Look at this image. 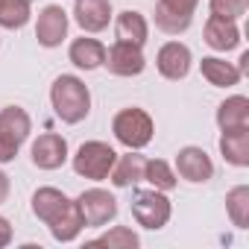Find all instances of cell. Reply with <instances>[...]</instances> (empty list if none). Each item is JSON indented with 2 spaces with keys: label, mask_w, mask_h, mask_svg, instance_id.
Listing matches in <instances>:
<instances>
[{
  "label": "cell",
  "mask_w": 249,
  "mask_h": 249,
  "mask_svg": "<svg viewBox=\"0 0 249 249\" xmlns=\"http://www.w3.org/2000/svg\"><path fill=\"white\" fill-rule=\"evenodd\" d=\"M103 68H108V73H114V76H141L144 68H147L144 47L126 44V41H114V44L106 50Z\"/></svg>",
  "instance_id": "cell-8"
},
{
  "label": "cell",
  "mask_w": 249,
  "mask_h": 249,
  "mask_svg": "<svg viewBox=\"0 0 249 249\" xmlns=\"http://www.w3.org/2000/svg\"><path fill=\"white\" fill-rule=\"evenodd\" d=\"M73 199L65 194V191H59V188H38L36 194H33V214L44 223V226H50L68 205H71Z\"/></svg>",
  "instance_id": "cell-19"
},
{
  "label": "cell",
  "mask_w": 249,
  "mask_h": 249,
  "mask_svg": "<svg viewBox=\"0 0 249 249\" xmlns=\"http://www.w3.org/2000/svg\"><path fill=\"white\" fill-rule=\"evenodd\" d=\"M50 106L62 123L76 126V123H82L91 114V91L79 76L62 73L50 85Z\"/></svg>",
  "instance_id": "cell-1"
},
{
  "label": "cell",
  "mask_w": 249,
  "mask_h": 249,
  "mask_svg": "<svg viewBox=\"0 0 249 249\" xmlns=\"http://www.w3.org/2000/svg\"><path fill=\"white\" fill-rule=\"evenodd\" d=\"M217 126L220 129H237V126H249V97L243 94H231L217 106Z\"/></svg>",
  "instance_id": "cell-21"
},
{
  "label": "cell",
  "mask_w": 249,
  "mask_h": 249,
  "mask_svg": "<svg viewBox=\"0 0 249 249\" xmlns=\"http://www.w3.org/2000/svg\"><path fill=\"white\" fill-rule=\"evenodd\" d=\"M199 0H159L156 3V27L167 36H182L194 24V12Z\"/></svg>",
  "instance_id": "cell-7"
},
{
  "label": "cell",
  "mask_w": 249,
  "mask_h": 249,
  "mask_svg": "<svg viewBox=\"0 0 249 249\" xmlns=\"http://www.w3.org/2000/svg\"><path fill=\"white\" fill-rule=\"evenodd\" d=\"M12 234H15V231H12V223L0 214V249H6V246L12 243Z\"/></svg>",
  "instance_id": "cell-28"
},
{
  "label": "cell",
  "mask_w": 249,
  "mask_h": 249,
  "mask_svg": "<svg viewBox=\"0 0 249 249\" xmlns=\"http://www.w3.org/2000/svg\"><path fill=\"white\" fill-rule=\"evenodd\" d=\"M144 182H150V188L167 194V191H173V188L179 185V176H176V170H173L170 161H164V159H147Z\"/></svg>",
  "instance_id": "cell-23"
},
{
  "label": "cell",
  "mask_w": 249,
  "mask_h": 249,
  "mask_svg": "<svg viewBox=\"0 0 249 249\" xmlns=\"http://www.w3.org/2000/svg\"><path fill=\"white\" fill-rule=\"evenodd\" d=\"M111 18H114L111 0H76V3H73V21L88 36L103 33L111 24Z\"/></svg>",
  "instance_id": "cell-13"
},
{
  "label": "cell",
  "mask_w": 249,
  "mask_h": 249,
  "mask_svg": "<svg viewBox=\"0 0 249 249\" xmlns=\"http://www.w3.org/2000/svg\"><path fill=\"white\" fill-rule=\"evenodd\" d=\"M111 21H114V36H117V41L138 44V47L147 44V38H150V21H147L138 9H123V12H117Z\"/></svg>",
  "instance_id": "cell-14"
},
{
  "label": "cell",
  "mask_w": 249,
  "mask_h": 249,
  "mask_svg": "<svg viewBox=\"0 0 249 249\" xmlns=\"http://www.w3.org/2000/svg\"><path fill=\"white\" fill-rule=\"evenodd\" d=\"M220 156L231 167H249V126L220 129Z\"/></svg>",
  "instance_id": "cell-15"
},
{
  "label": "cell",
  "mask_w": 249,
  "mask_h": 249,
  "mask_svg": "<svg viewBox=\"0 0 249 249\" xmlns=\"http://www.w3.org/2000/svg\"><path fill=\"white\" fill-rule=\"evenodd\" d=\"M88 246H108V249H138L141 237L138 231H132L129 226H111L108 231L97 234L94 240H88Z\"/></svg>",
  "instance_id": "cell-25"
},
{
  "label": "cell",
  "mask_w": 249,
  "mask_h": 249,
  "mask_svg": "<svg viewBox=\"0 0 249 249\" xmlns=\"http://www.w3.org/2000/svg\"><path fill=\"white\" fill-rule=\"evenodd\" d=\"M30 156H33V164L38 170H59L71 159V150H68V141L59 132H44L33 141Z\"/></svg>",
  "instance_id": "cell-12"
},
{
  "label": "cell",
  "mask_w": 249,
  "mask_h": 249,
  "mask_svg": "<svg viewBox=\"0 0 249 249\" xmlns=\"http://www.w3.org/2000/svg\"><path fill=\"white\" fill-rule=\"evenodd\" d=\"M111 132H114L117 144H123L126 150H144L156 135V123L147 108L129 106V108H120L111 117Z\"/></svg>",
  "instance_id": "cell-2"
},
{
  "label": "cell",
  "mask_w": 249,
  "mask_h": 249,
  "mask_svg": "<svg viewBox=\"0 0 249 249\" xmlns=\"http://www.w3.org/2000/svg\"><path fill=\"white\" fill-rule=\"evenodd\" d=\"M30 132H33V120H30L27 108H21V106L0 108V164H9L18 159Z\"/></svg>",
  "instance_id": "cell-3"
},
{
  "label": "cell",
  "mask_w": 249,
  "mask_h": 249,
  "mask_svg": "<svg viewBox=\"0 0 249 249\" xmlns=\"http://www.w3.org/2000/svg\"><path fill=\"white\" fill-rule=\"evenodd\" d=\"M191 65H194V53L188 44L182 41H164L156 53V68L164 79L170 82H179L191 73Z\"/></svg>",
  "instance_id": "cell-11"
},
{
  "label": "cell",
  "mask_w": 249,
  "mask_h": 249,
  "mask_svg": "<svg viewBox=\"0 0 249 249\" xmlns=\"http://www.w3.org/2000/svg\"><path fill=\"white\" fill-rule=\"evenodd\" d=\"M205 44L217 53H229L240 44V27L237 21H226L217 15H208L205 21Z\"/></svg>",
  "instance_id": "cell-17"
},
{
  "label": "cell",
  "mask_w": 249,
  "mask_h": 249,
  "mask_svg": "<svg viewBox=\"0 0 249 249\" xmlns=\"http://www.w3.org/2000/svg\"><path fill=\"white\" fill-rule=\"evenodd\" d=\"M170 214H173V205L164 196V191L147 188V191L132 194V217H135V223L141 229L159 231V229H164L170 223Z\"/></svg>",
  "instance_id": "cell-5"
},
{
  "label": "cell",
  "mask_w": 249,
  "mask_h": 249,
  "mask_svg": "<svg viewBox=\"0 0 249 249\" xmlns=\"http://www.w3.org/2000/svg\"><path fill=\"white\" fill-rule=\"evenodd\" d=\"M144 167H147V159L138 150H129L126 156H117L114 159L108 182L114 188H135L138 182H144Z\"/></svg>",
  "instance_id": "cell-16"
},
{
  "label": "cell",
  "mask_w": 249,
  "mask_h": 249,
  "mask_svg": "<svg viewBox=\"0 0 249 249\" xmlns=\"http://www.w3.org/2000/svg\"><path fill=\"white\" fill-rule=\"evenodd\" d=\"M30 3H33V0H30Z\"/></svg>",
  "instance_id": "cell-31"
},
{
  "label": "cell",
  "mask_w": 249,
  "mask_h": 249,
  "mask_svg": "<svg viewBox=\"0 0 249 249\" xmlns=\"http://www.w3.org/2000/svg\"><path fill=\"white\" fill-rule=\"evenodd\" d=\"M30 18V0H0V27L3 30H24Z\"/></svg>",
  "instance_id": "cell-26"
},
{
  "label": "cell",
  "mask_w": 249,
  "mask_h": 249,
  "mask_svg": "<svg viewBox=\"0 0 249 249\" xmlns=\"http://www.w3.org/2000/svg\"><path fill=\"white\" fill-rule=\"evenodd\" d=\"M208 9H211V15H217V18L240 21V18L249 12V0H208Z\"/></svg>",
  "instance_id": "cell-27"
},
{
  "label": "cell",
  "mask_w": 249,
  "mask_h": 249,
  "mask_svg": "<svg viewBox=\"0 0 249 249\" xmlns=\"http://www.w3.org/2000/svg\"><path fill=\"white\" fill-rule=\"evenodd\" d=\"M237 68H240V73H246V71H249V53H240V62H237Z\"/></svg>",
  "instance_id": "cell-30"
},
{
  "label": "cell",
  "mask_w": 249,
  "mask_h": 249,
  "mask_svg": "<svg viewBox=\"0 0 249 249\" xmlns=\"http://www.w3.org/2000/svg\"><path fill=\"white\" fill-rule=\"evenodd\" d=\"M82 229H85V220H82V214H79V205H76V199L47 226V231L53 234V240H59V243H73L79 234H82Z\"/></svg>",
  "instance_id": "cell-22"
},
{
  "label": "cell",
  "mask_w": 249,
  "mask_h": 249,
  "mask_svg": "<svg viewBox=\"0 0 249 249\" xmlns=\"http://www.w3.org/2000/svg\"><path fill=\"white\" fill-rule=\"evenodd\" d=\"M9 191H12V182H9V176L3 170H0V205L9 199Z\"/></svg>",
  "instance_id": "cell-29"
},
{
  "label": "cell",
  "mask_w": 249,
  "mask_h": 249,
  "mask_svg": "<svg viewBox=\"0 0 249 249\" xmlns=\"http://www.w3.org/2000/svg\"><path fill=\"white\" fill-rule=\"evenodd\" d=\"M68 27H71V18L68 12L59 6V3H50L38 12V21H36V38L41 47L53 50V47H62V41L68 38Z\"/></svg>",
  "instance_id": "cell-10"
},
{
  "label": "cell",
  "mask_w": 249,
  "mask_h": 249,
  "mask_svg": "<svg viewBox=\"0 0 249 249\" xmlns=\"http://www.w3.org/2000/svg\"><path fill=\"white\" fill-rule=\"evenodd\" d=\"M199 73H202L205 82L214 85V88H234V85L243 79L240 68L231 65V62H226V59H220V56H205V59L199 62Z\"/></svg>",
  "instance_id": "cell-20"
},
{
  "label": "cell",
  "mask_w": 249,
  "mask_h": 249,
  "mask_svg": "<svg viewBox=\"0 0 249 249\" xmlns=\"http://www.w3.org/2000/svg\"><path fill=\"white\" fill-rule=\"evenodd\" d=\"M226 214L234 229H249V185H234L226 194Z\"/></svg>",
  "instance_id": "cell-24"
},
{
  "label": "cell",
  "mask_w": 249,
  "mask_h": 249,
  "mask_svg": "<svg viewBox=\"0 0 249 249\" xmlns=\"http://www.w3.org/2000/svg\"><path fill=\"white\" fill-rule=\"evenodd\" d=\"M114 147H108L106 141H85L76 153H73V173L82 176V179H91V182H103L108 179L111 167H114Z\"/></svg>",
  "instance_id": "cell-4"
},
{
  "label": "cell",
  "mask_w": 249,
  "mask_h": 249,
  "mask_svg": "<svg viewBox=\"0 0 249 249\" xmlns=\"http://www.w3.org/2000/svg\"><path fill=\"white\" fill-rule=\"evenodd\" d=\"M173 170H176L179 179H185L191 185H205L214 176V161H211V156L202 147L188 144V147H182L176 153V167Z\"/></svg>",
  "instance_id": "cell-9"
},
{
  "label": "cell",
  "mask_w": 249,
  "mask_h": 249,
  "mask_svg": "<svg viewBox=\"0 0 249 249\" xmlns=\"http://www.w3.org/2000/svg\"><path fill=\"white\" fill-rule=\"evenodd\" d=\"M68 59L73 62V68H79V71H97V68H103V62H106V44L103 41H97V38H88V36H82V38H73L71 41V47H68Z\"/></svg>",
  "instance_id": "cell-18"
},
{
  "label": "cell",
  "mask_w": 249,
  "mask_h": 249,
  "mask_svg": "<svg viewBox=\"0 0 249 249\" xmlns=\"http://www.w3.org/2000/svg\"><path fill=\"white\" fill-rule=\"evenodd\" d=\"M79 214L85 220V229H103L117 217V199L106 188H88L76 196Z\"/></svg>",
  "instance_id": "cell-6"
}]
</instances>
